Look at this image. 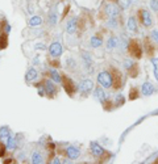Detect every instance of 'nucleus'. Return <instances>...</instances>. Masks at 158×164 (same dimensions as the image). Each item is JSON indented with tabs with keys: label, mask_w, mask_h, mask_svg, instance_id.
I'll list each match as a JSON object with an SVG mask.
<instances>
[{
	"label": "nucleus",
	"mask_w": 158,
	"mask_h": 164,
	"mask_svg": "<svg viewBox=\"0 0 158 164\" xmlns=\"http://www.w3.org/2000/svg\"><path fill=\"white\" fill-rule=\"evenodd\" d=\"M98 83L103 87V88H111L114 84V78L108 71H101L98 75Z\"/></svg>",
	"instance_id": "f257e3e1"
},
{
	"label": "nucleus",
	"mask_w": 158,
	"mask_h": 164,
	"mask_svg": "<svg viewBox=\"0 0 158 164\" xmlns=\"http://www.w3.org/2000/svg\"><path fill=\"white\" fill-rule=\"evenodd\" d=\"M49 53H50V55L54 57V58L61 57L62 53H63V47H62V43L58 42V41H54L52 45L49 46Z\"/></svg>",
	"instance_id": "f03ea898"
},
{
	"label": "nucleus",
	"mask_w": 158,
	"mask_h": 164,
	"mask_svg": "<svg viewBox=\"0 0 158 164\" xmlns=\"http://www.w3.org/2000/svg\"><path fill=\"white\" fill-rule=\"evenodd\" d=\"M79 92L83 95H88L90 92L94 89V81L91 79H84L81 84H79Z\"/></svg>",
	"instance_id": "7ed1b4c3"
},
{
	"label": "nucleus",
	"mask_w": 158,
	"mask_h": 164,
	"mask_svg": "<svg viewBox=\"0 0 158 164\" xmlns=\"http://www.w3.org/2000/svg\"><path fill=\"white\" fill-rule=\"evenodd\" d=\"M104 11H105V13H107L108 17H117V16L120 15V7L116 5V4H114V3L107 4Z\"/></svg>",
	"instance_id": "20e7f679"
},
{
	"label": "nucleus",
	"mask_w": 158,
	"mask_h": 164,
	"mask_svg": "<svg viewBox=\"0 0 158 164\" xmlns=\"http://www.w3.org/2000/svg\"><path fill=\"white\" fill-rule=\"evenodd\" d=\"M141 21H142L144 26H146V28H149V26H151V24H153V19H151V15L148 9H141Z\"/></svg>",
	"instance_id": "39448f33"
},
{
	"label": "nucleus",
	"mask_w": 158,
	"mask_h": 164,
	"mask_svg": "<svg viewBox=\"0 0 158 164\" xmlns=\"http://www.w3.org/2000/svg\"><path fill=\"white\" fill-rule=\"evenodd\" d=\"M141 93L142 96H150L154 93V85L150 83V81H145L141 85Z\"/></svg>",
	"instance_id": "423d86ee"
},
{
	"label": "nucleus",
	"mask_w": 158,
	"mask_h": 164,
	"mask_svg": "<svg viewBox=\"0 0 158 164\" xmlns=\"http://www.w3.org/2000/svg\"><path fill=\"white\" fill-rule=\"evenodd\" d=\"M82 61L84 63V67H86V70L91 72V71H92V58H91V54H88L87 51H83L82 53Z\"/></svg>",
	"instance_id": "0eeeda50"
},
{
	"label": "nucleus",
	"mask_w": 158,
	"mask_h": 164,
	"mask_svg": "<svg viewBox=\"0 0 158 164\" xmlns=\"http://www.w3.org/2000/svg\"><path fill=\"white\" fill-rule=\"evenodd\" d=\"M66 155L70 158V159H78L79 156H81V150L78 149V147H75V146H69L66 149Z\"/></svg>",
	"instance_id": "6e6552de"
},
{
	"label": "nucleus",
	"mask_w": 158,
	"mask_h": 164,
	"mask_svg": "<svg viewBox=\"0 0 158 164\" xmlns=\"http://www.w3.org/2000/svg\"><path fill=\"white\" fill-rule=\"evenodd\" d=\"M77 26H78V19L77 17H72L67 21L66 24V32L69 33V34H72L75 30H77Z\"/></svg>",
	"instance_id": "1a4fd4ad"
},
{
	"label": "nucleus",
	"mask_w": 158,
	"mask_h": 164,
	"mask_svg": "<svg viewBox=\"0 0 158 164\" xmlns=\"http://www.w3.org/2000/svg\"><path fill=\"white\" fill-rule=\"evenodd\" d=\"M127 29L129 33H137L138 30V26H137V23H136V19L134 17H128L127 20Z\"/></svg>",
	"instance_id": "9d476101"
},
{
	"label": "nucleus",
	"mask_w": 158,
	"mask_h": 164,
	"mask_svg": "<svg viewBox=\"0 0 158 164\" xmlns=\"http://www.w3.org/2000/svg\"><path fill=\"white\" fill-rule=\"evenodd\" d=\"M91 152H92V155L95 158H100L101 155L104 154V149L99 143H95V142H92V143H91Z\"/></svg>",
	"instance_id": "9b49d317"
},
{
	"label": "nucleus",
	"mask_w": 158,
	"mask_h": 164,
	"mask_svg": "<svg viewBox=\"0 0 158 164\" xmlns=\"http://www.w3.org/2000/svg\"><path fill=\"white\" fill-rule=\"evenodd\" d=\"M29 26L32 28H40V26L42 25V17L41 16H33V17L29 19Z\"/></svg>",
	"instance_id": "f8f14e48"
},
{
	"label": "nucleus",
	"mask_w": 158,
	"mask_h": 164,
	"mask_svg": "<svg viewBox=\"0 0 158 164\" xmlns=\"http://www.w3.org/2000/svg\"><path fill=\"white\" fill-rule=\"evenodd\" d=\"M94 97L96 98L98 101L104 102V101H105V93H104V89H103V88H100V87L95 88V91H94Z\"/></svg>",
	"instance_id": "ddd939ff"
},
{
	"label": "nucleus",
	"mask_w": 158,
	"mask_h": 164,
	"mask_svg": "<svg viewBox=\"0 0 158 164\" xmlns=\"http://www.w3.org/2000/svg\"><path fill=\"white\" fill-rule=\"evenodd\" d=\"M45 92H46V95L48 96H53L54 93H55V91H57V88H55V85L52 83L50 80H48L46 83H45Z\"/></svg>",
	"instance_id": "4468645a"
},
{
	"label": "nucleus",
	"mask_w": 158,
	"mask_h": 164,
	"mask_svg": "<svg viewBox=\"0 0 158 164\" xmlns=\"http://www.w3.org/2000/svg\"><path fill=\"white\" fill-rule=\"evenodd\" d=\"M118 46V40L116 37H111V38H108V41H107V45H105V47H107V50H115V49Z\"/></svg>",
	"instance_id": "2eb2a0df"
},
{
	"label": "nucleus",
	"mask_w": 158,
	"mask_h": 164,
	"mask_svg": "<svg viewBox=\"0 0 158 164\" xmlns=\"http://www.w3.org/2000/svg\"><path fill=\"white\" fill-rule=\"evenodd\" d=\"M30 162L33 164H41V163H44V156L41 155V152H38V151L33 152L32 156H30Z\"/></svg>",
	"instance_id": "dca6fc26"
},
{
	"label": "nucleus",
	"mask_w": 158,
	"mask_h": 164,
	"mask_svg": "<svg viewBox=\"0 0 158 164\" xmlns=\"http://www.w3.org/2000/svg\"><path fill=\"white\" fill-rule=\"evenodd\" d=\"M90 43H91V46H92L94 49H98V47H100L101 45H103V41H101L100 37L92 36L91 38H90Z\"/></svg>",
	"instance_id": "f3484780"
},
{
	"label": "nucleus",
	"mask_w": 158,
	"mask_h": 164,
	"mask_svg": "<svg viewBox=\"0 0 158 164\" xmlns=\"http://www.w3.org/2000/svg\"><path fill=\"white\" fill-rule=\"evenodd\" d=\"M37 75H38L37 70H35V68H29V70L26 71L25 80H26V81H32V80H35V79L37 78Z\"/></svg>",
	"instance_id": "a211bd4d"
},
{
	"label": "nucleus",
	"mask_w": 158,
	"mask_h": 164,
	"mask_svg": "<svg viewBox=\"0 0 158 164\" xmlns=\"http://www.w3.org/2000/svg\"><path fill=\"white\" fill-rule=\"evenodd\" d=\"M129 47H131V51H133V54L136 57H141V49L136 42H131L129 43Z\"/></svg>",
	"instance_id": "6ab92c4d"
},
{
	"label": "nucleus",
	"mask_w": 158,
	"mask_h": 164,
	"mask_svg": "<svg viewBox=\"0 0 158 164\" xmlns=\"http://www.w3.org/2000/svg\"><path fill=\"white\" fill-rule=\"evenodd\" d=\"M50 76H52V80H54L55 83H61L62 81V78H61V75L57 70H52L50 71Z\"/></svg>",
	"instance_id": "aec40b11"
},
{
	"label": "nucleus",
	"mask_w": 158,
	"mask_h": 164,
	"mask_svg": "<svg viewBox=\"0 0 158 164\" xmlns=\"http://www.w3.org/2000/svg\"><path fill=\"white\" fill-rule=\"evenodd\" d=\"M107 26H108V28H111V29H117L118 23H117L116 17H109V20L107 21Z\"/></svg>",
	"instance_id": "412c9836"
},
{
	"label": "nucleus",
	"mask_w": 158,
	"mask_h": 164,
	"mask_svg": "<svg viewBox=\"0 0 158 164\" xmlns=\"http://www.w3.org/2000/svg\"><path fill=\"white\" fill-rule=\"evenodd\" d=\"M8 136H9V130H8V127H2V129H0V139L7 140Z\"/></svg>",
	"instance_id": "4be33fe9"
},
{
	"label": "nucleus",
	"mask_w": 158,
	"mask_h": 164,
	"mask_svg": "<svg viewBox=\"0 0 158 164\" xmlns=\"http://www.w3.org/2000/svg\"><path fill=\"white\" fill-rule=\"evenodd\" d=\"M131 4H133L132 0H120V7L121 9H128L129 7H131Z\"/></svg>",
	"instance_id": "5701e85b"
},
{
	"label": "nucleus",
	"mask_w": 158,
	"mask_h": 164,
	"mask_svg": "<svg viewBox=\"0 0 158 164\" xmlns=\"http://www.w3.org/2000/svg\"><path fill=\"white\" fill-rule=\"evenodd\" d=\"M49 23H50V25H55V24H57V13H55L54 11L49 13Z\"/></svg>",
	"instance_id": "b1692460"
},
{
	"label": "nucleus",
	"mask_w": 158,
	"mask_h": 164,
	"mask_svg": "<svg viewBox=\"0 0 158 164\" xmlns=\"http://www.w3.org/2000/svg\"><path fill=\"white\" fill-rule=\"evenodd\" d=\"M149 7L153 12H158V0H150L149 2Z\"/></svg>",
	"instance_id": "393cba45"
},
{
	"label": "nucleus",
	"mask_w": 158,
	"mask_h": 164,
	"mask_svg": "<svg viewBox=\"0 0 158 164\" xmlns=\"http://www.w3.org/2000/svg\"><path fill=\"white\" fill-rule=\"evenodd\" d=\"M66 64H67V67H70L71 70H74L77 67V62L72 58H67L66 59Z\"/></svg>",
	"instance_id": "a878e982"
},
{
	"label": "nucleus",
	"mask_w": 158,
	"mask_h": 164,
	"mask_svg": "<svg viewBox=\"0 0 158 164\" xmlns=\"http://www.w3.org/2000/svg\"><path fill=\"white\" fill-rule=\"evenodd\" d=\"M7 147L8 149H15L16 147V140L12 138V136H8L7 138Z\"/></svg>",
	"instance_id": "bb28decb"
},
{
	"label": "nucleus",
	"mask_w": 158,
	"mask_h": 164,
	"mask_svg": "<svg viewBox=\"0 0 158 164\" xmlns=\"http://www.w3.org/2000/svg\"><path fill=\"white\" fill-rule=\"evenodd\" d=\"M133 66H134V63H133L132 59H125V61H124V67L127 70H132Z\"/></svg>",
	"instance_id": "cd10ccee"
},
{
	"label": "nucleus",
	"mask_w": 158,
	"mask_h": 164,
	"mask_svg": "<svg viewBox=\"0 0 158 164\" xmlns=\"http://www.w3.org/2000/svg\"><path fill=\"white\" fill-rule=\"evenodd\" d=\"M150 38L153 40L156 43H158V29H154L150 32Z\"/></svg>",
	"instance_id": "c85d7f7f"
},
{
	"label": "nucleus",
	"mask_w": 158,
	"mask_h": 164,
	"mask_svg": "<svg viewBox=\"0 0 158 164\" xmlns=\"http://www.w3.org/2000/svg\"><path fill=\"white\" fill-rule=\"evenodd\" d=\"M123 97H124L123 95H117V96H116V105H117V106L120 105V104L124 102V98H123Z\"/></svg>",
	"instance_id": "c756f323"
},
{
	"label": "nucleus",
	"mask_w": 158,
	"mask_h": 164,
	"mask_svg": "<svg viewBox=\"0 0 158 164\" xmlns=\"http://www.w3.org/2000/svg\"><path fill=\"white\" fill-rule=\"evenodd\" d=\"M52 163H54V164H57V163H61V160H59V159H54V160H53Z\"/></svg>",
	"instance_id": "7c9ffc66"
},
{
	"label": "nucleus",
	"mask_w": 158,
	"mask_h": 164,
	"mask_svg": "<svg viewBox=\"0 0 158 164\" xmlns=\"http://www.w3.org/2000/svg\"><path fill=\"white\" fill-rule=\"evenodd\" d=\"M154 114H158V110H156V112H154Z\"/></svg>",
	"instance_id": "2f4dec72"
}]
</instances>
